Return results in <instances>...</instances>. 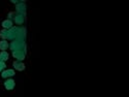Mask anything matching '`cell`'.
I'll list each match as a JSON object with an SVG mask.
<instances>
[{
    "label": "cell",
    "instance_id": "cell-1",
    "mask_svg": "<svg viewBox=\"0 0 129 97\" xmlns=\"http://www.w3.org/2000/svg\"><path fill=\"white\" fill-rule=\"evenodd\" d=\"M25 37H26V28L24 27H12L7 30V39L25 40Z\"/></svg>",
    "mask_w": 129,
    "mask_h": 97
},
{
    "label": "cell",
    "instance_id": "cell-2",
    "mask_svg": "<svg viewBox=\"0 0 129 97\" xmlns=\"http://www.w3.org/2000/svg\"><path fill=\"white\" fill-rule=\"evenodd\" d=\"M9 49L14 51H21V52H24L26 54L27 51V46H26V42L25 40H21V39H16L13 40L9 45Z\"/></svg>",
    "mask_w": 129,
    "mask_h": 97
},
{
    "label": "cell",
    "instance_id": "cell-3",
    "mask_svg": "<svg viewBox=\"0 0 129 97\" xmlns=\"http://www.w3.org/2000/svg\"><path fill=\"white\" fill-rule=\"evenodd\" d=\"M16 10L17 14H21V15H25L26 14V5L24 2H18L16 5Z\"/></svg>",
    "mask_w": 129,
    "mask_h": 97
},
{
    "label": "cell",
    "instance_id": "cell-4",
    "mask_svg": "<svg viewBox=\"0 0 129 97\" xmlns=\"http://www.w3.org/2000/svg\"><path fill=\"white\" fill-rule=\"evenodd\" d=\"M25 55L26 54L24 52H21V51H14L13 52V56L15 59H17V61H23L25 59Z\"/></svg>",
    "mask_w": 129,
    "mask_h": 97
},
{
    "label": "cell",
    "instance_id": "cell-5",
    "mask_svg": "<svg viewBox=\"0 0 129 97\" xmlns=\"http://www.w3.org/2000/svg\"><path fill=\"white\" fill-rule=\"evenodd\" d=\"M24 20H25V15H21V14H17L14 17V21L15 23L18 25H22L24 23Z\"/></svg>",
    "mask_w": 129,
    "mask_h": 97
},
{
    "label": "cell",
    "instance_id": "cell-6",
    "mask_svg": "<svg viewBox=\"0 0 129 97\" xmlns=\"http://www.w3.org/2000/svg\"><path fill=\"white\" fill-rule=\"evenodd\" d=\"M15 70L14 69H5V70H3L2 72H1V77L3 78V79H8V78H10V77H14L15 75Z\"/></svg>",
    "mask_w": 129,
    "mask_h": 97
},
{
    "label": "cell",
    "instance_id": "cell-7",
    "mask_svg": "<svg viewBox=\"0 0 129 97\" xmlns=\"http://www.w3.org/2000/svg\"><path fill=\"white\" fill-rule=\"evenodd\" d=\"M13 65H14V68L16 70H19V71H23L25 69V65L22 61H15L13 63Z\"/></svg>",
    "mask_w": 129,
    "mask_h": 97
},
{
    "label": "cell",
    "instance_id": "cell-8",
    "mask_svg": "<svg viewBox=\"0 0 129 97\" xmlns=\"http://www.w3.org/2000/svg\"><path fill=\"white\" fill-rule=\"evenodd\" d=\"M15 85H16L15 81L12 80V79H8V80H6L4 82V87H5L6 90H13L15 88Z\"/></svg>",
    "mask_w": 129,
    "mask_h": 97
},
{
    "label": "cell",
    "instance_id": "cell-9",
    "mask_svg": "<svg viewBox=\"0 0 129 97\" xmlns=\"http://www.w3.org/2000/svg\"><path fill=\"white\" fill-rule=\"evenodd\" d=\"M2 27L5 29V30H8L13 27V21L10 19H7V20H4L2 22Z\"/></svg>",
    "mask_w": 129,
    "mask_h": 97
},
{
    "label": "cell",
    "instance_id": "cell-10",
    "mask_svg": "<svg viewBox=\"0 0 129 97\" xmlns=\"http://www.w3.org/2000/svg\"><path fill=\"white\" fill-rule=\"evenodd\" d=\"M8 57L9 55L7 54L6 51H2L1 53H0V61H2V62H5L8 60Z\"/></svg>",
    "mask_w": 129,
    "mask_h": 97
},
{
    "label": "cell",
    "instance_id": "cell-11",
    "mask_svg": "<svg viewBox=\"0 0 129 97\" xmlns=\"http://www.w3.org/2000/svg\"><path fill=\"white\" fill-rule=\"evenodd\" d=\"M9 48V44L7 40H1L0 41V50L1 51H6V49Z\"/></svg>",
    "mask_w": 129,
    "mask_h": 97
},
{
    "label": "cell",
    "instance_id": "cell-12",
    "mask_svg": "<svg viewBox=\"0 0 129 97\" xmlns=\"http://www.w3.org/2000/svg\"><path fill=\"white\" fill-rule=\"evenodd\" d=\"M5 62H2V61H0V72H2L5 68Z\"/></svg>",
    "mask_w": 129,
    "mask_h": 97
}]
</instances>
